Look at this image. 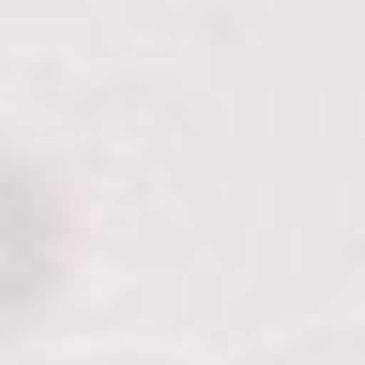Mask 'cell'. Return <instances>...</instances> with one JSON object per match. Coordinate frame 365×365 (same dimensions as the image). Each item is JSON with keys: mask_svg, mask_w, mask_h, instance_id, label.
<instances>
[{"mask_svg": "<svg viewBox=\"0 0 365 365\" xmlns=\"http://www.w3.org/2000/svg\"><path fill=\"white\" fill-rule=\"evenodd\" d=\"M40 228H46V205L0 165V302L11 297V285L40 274V257H46Z\"/></svg>", "mask_w": 365, "mask_h": 365, "instance_id": "cell-1", "label": "cell"}]
</instances>
